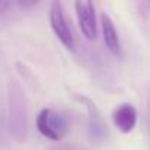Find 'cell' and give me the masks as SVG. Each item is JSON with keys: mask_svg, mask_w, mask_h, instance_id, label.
I'll return each instance as SVG.
<instances>
[{"mask_svg": "<svg viewBox=\"0 0 150 150\" xmlns=\"http://www.w3.org/2000/svg\"><path fill=\"white\" fill-rule=\"evenodd\" d=\"M9 125L11 134L22 143L28 129V108L25 91L16 81L9 84Z\"/></svg>", "mask_w": 150, "mask_h": 150, "instance_id": "6da1fadb", "label": "cell"}, {"mask_svg": "<svg viewBox=\"0 0 150 150\" xmlns=\"http://www.w3.org/2000/svg\"><path fill=\"white\" fill-rule=\"evenodd\" d=\"M35 125H37L38 132L43 137L53 140V141L62 140L69 132V124L66 118L60 112L52 108H43L38 112Z\"/></svg>", "mask_w": 150, "mask_h": 150, "instance_id": "7a4b0ae2", "label": "cell"}, {"mask_svg": "<svg viewBox=\"0 0 150 150\" xmlns=\"http://www.w3.org/2000/svg\"><path fill=\"white\" fill-rule=\"evenodd\" d=\"M50 25L59 41L69 50H75V40L72 35V31L69 28L68 19L63 12V6L60 2H53L50 6Z\"/></svg>", "mask_w": 150, "mask_h": 150, "instance_id": "3957f363", "label": "cell"}, {"mask_svg": "<svg viewBox=\"0 0 150 150\" xmlns=\"http://www.w3.org/2000/svg\"><path fill=\"white\" fill-rule=\"evenodd\" d=\"M75 12L78 18V25L83 35L87 40H96L97 37V21L96 9L91 2H75Z\"/></svg>", "mask_w": 150, "mask_h": 150, "instance_id": "277c9868", "label": "cell"}, {"mask_svg": "<svg viewBox=\"0 0 150 150\" xmlns=\"http://www.w3.org/2000/svg\"><path fill=\"white\" fill-rule=\"evenodd\" d=\"M112 119L119 132L129 134L137 125L138 113H137L135 106H132L131 103H121L113 110Z\"/></svg>", "mask_w": 150, "mask_h": 150, "instance_id": "5b68a950", "label": "cell"}, {"mask_svg": "<svg viewBox=\"0 0 150 150\" xmlns=\"http://www.w3.org/2000/svg\"><path fill=\"white\" fill-rule=\"evenodd\" d=\"M102 30H103V40H105V44H106L108 50L113 56L121 57L122 56L121 38H119V34L116 31V27H115L113 21L110 19V16L108 13L102 15Z\"/></svg>", "mask_w": 150, "mask_h": 150, "instance_id": "8992f818", "label": "cell"}, {"mask_svg": "<svg viewBox=\"0 0 150 150\" xmlns=\"http://www.w3.org/2000/svg\"><path fill=\"white\" fill-rule=\"evenodd\" d=\"M88 113H90V134L93 140H102L106 132V127L103 124L99 110L96 109V105H93L91 102H88Z\"/></svg>", "mask_w": 150, "mask_h": 150, "instance_id": "52a82bcc", "label": "cell"}, {"mask_svg": "<svg viewBox=\"0 0 150 150\" xmlns=\"http://www.w3.org/2000/svg\"><path fill=\"white\" fill-rule=\"evenodd\" d=\"M12 6V3L11 2H6V0H0V16L2 15H5L8 11H9V8Z\"/></svg>", "mask_w": 150, "mask_h": 150, "instance_id": "ba28073f", "label": "cell"}]
</instances>
